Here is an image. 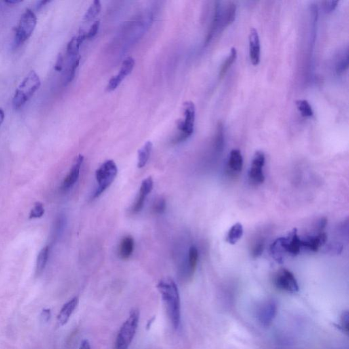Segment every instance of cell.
Returning <instances> with one entry per match:
<instances>
[{"label": "cell", "instance_id": "34", "mask_svg": "<svg viewBox=\"0 0 349 349\" xmlns=\"http://www.w3.org/2000/svg\"><path fill=\"white\" fill-rule=\"evenodd\" d=\"M348 311L343 312L341 316V325H342L343 331L346 333L348 332Z\"/></svg>", "mask_w": 349, "mask_h": 349}, {"label": "cell", "instance_id": "18", "mask_svg": "<svg viewBox=\"0 0 349 349\" xmlns=\"http://www.w3.org/2000/svg\"><path fill=\"white\" fill-rule=\"evenodd\" d=\"M135 249V241L131 236H126L120 245V256L122 259H128L131 256Z\"/></svg>", "mask_w": 349, "mask_h": 349}, {"label": "cell", "instance_id": "7", "mask_svg": "<svg viewBox=\"0 0 349 349\" xmlns=\"http://www.w3.org/2000/svg\"><path fill=\"white\" fill-rule=\"evenodd\" d=\"M274 283L278 289L289 293H296L299 291V285L296 278L287 269H282L276 274L274 278Z\"/></svg>", "mask_w": 349, "mask_h": 349}, {"label": "cell", "instance_id": "12", "mask_svg": "<svg viewBox=\"0 0 349 349\" xmlns=\"http://www.w3.org/2000/svg\"><path fill=\"white\" fill-rule=\"evenodd\" d=\"M153 186L154 182L152 177H149L146 180L143 181L140 190H139V196H137L136 201H135L134 205L132 207L133 213H138L143 209L146 197L152 192V189H153Z\"/></svg>", "mask_w": 349, "mask_h": 349}, {"label": "cell", "instance_id": "4", "mask_svg": "<svg viewBox=\"0 0 349 349\" xmlns=\"http://www.w3.org/2000/svg\"><path fill=\"white\" fill-rule=\"evenodd\" d=\"M118 171L117 165L112 160H106L96 170V179L98 187L93 192V199L100 196L111 185L117 176Z\"/></svg>", "mask_w": 349, "mask_h": 349}, {"label": "cell", "instance_id": "39", "mask_svg": "<svg viewBox=\"0 0 349 349\" xmlns=\"http://www.w3.org/2000/svg\"><path fill=\"white\" fill-rule=\"evenodd\" d=\"M79 349H91L90 344L87 339H83L82 341Z\"/></svg>", "mask_w": 349, "mask_h": 349}, {"label": "cell", "instance_id": "38", "mask_svg": "<svg viewBox=\"0 0 349 349\" xmlns=\"http://www.w3.org/2000/svg\"><path fill=\"white\" fill-rule=\"evenodd\" d=\"M41 316L44 321L48 322L51 318V310L49 309H45L42 312Z\"/></svg>", "mask_w": 349, "mask_h": 349}, {"label": "cell", "instance_id": "10", "mask_svg": "<svg viewBox=\"0 0 349 349\" xmlns=\"http://www.w3.org/2000/svg\"><path fill=\"white\" fill-rule=\"evenodd\" d=\"M280 240L286 254L295 256L298 255L302 249L301 239L297 235L296 228L290 232L286 237L280 238Z\"/></svg>", "mask_w": 349, "mask_h": 349}, {"label": "cell", "instance_id": "13", "mask_svg": "<svg viewBox=\"0 0 349 349\" xmlns=\"http://www.w3.org/2000/svg\"><path fill=\"white\" fill-rule=\"evenodd\" d=\"M249 55L252 64L257 66L260 62L261 45L258 32L252 28L249 35Z\"/></svg>", "mask_w": 349, "mask_h": 349}, {"label": "cell", "instance_id": "19", "mask_svg": "<svg viewBox=\"0 0 349 349\" xmlns=\"http://www.w3.org/2000/svg\"><path fill=\"white\" fill-rule=\"evenodd\" d=\"M228 167L230 171L234 173L241 172L243 167V157L241 152L237 149H234L230 153Z\"/></svg>", "mask_w": 349, "mask_h": 349}, {"label": "cell", "instance_id": "37", "mask_svg": "<svg viewBox=\"0 0 349 349\" xmlns=\"http://www.w3.org/2000/svg\"><path fill=\"white\" fill-rule=\"evenodd\" d=\"M63 64H64V58H63L62 55L60 53L58 55V59H57V62L55 63L54 69L58 72L62 71Z\"/></svg>", "mask_w": 349, "mask_h": 349}, {"label": "cell", "instance_id": "33", "mask_svg": "<svg viewBox=\"0 0 349 349\" xmlns=\"http://www.w3.org/2000/svg\"><path fill=\"white\" fill-rule=\"evenodd\" d=\"M100 22L99 21H96L92 25H91L90 29H89L88 32L86 34V38L88 39H93L96 36L97 33H98L99 28H100Z\"/></svg>", "mask_w": 349, "mask_h": 349}, {"label": "cell", "instance_id": "36", "mask_svg": "<svg viewBox=\"0 0 349 349\" xmlns=\"http://www.w3.org/2000/svg\"><path fill=\"white\" fill-rule=\"evenodd\" d=\"M263 249H264V244L263 242H259L254 247L253 252H252V255L255 258H257V257L260 256L261 254L263 253Z\"/></svg>", "mask_w": 349, "mask_h": 349}, {"label": "cell", "instance_id": "29", "mask_svg": "<svg viewBox=\"0 0 349 349\" xmlns=\"http://www.w3.org/2000/svg\"><path fill=\"white\" fill-rule=\"evenodd\" d=\"M236 5L230 3L226 8L224 13V18L222 24L224 26L231 24L236 18Z\"/></svg>", "mask_w": 349, "mask_h": 349}, {"label": "cell", "instance_id": "30", "mask_svg": "<svg viewBox=\"0 0 349 349\" xmlns=\"http://www.w3.org/2000/svg\"><path fill=\"white\" fill-rule=\"evenodd\" d=\"M224 128L222 122H219L217 125L216 133H215V147L218 150H221L222 149L223 144H224Z\"/></svg>", "mask_w": 349, "mask_h": 349}, {"label": "cell", "instance_id": "16", "mask_svg": "<svg viewBox=\"0 0 349 349\" xmlns=\"http://www.w3.org/2000/svg\"><path fill=\"white\" fill-rule=\"evenodd\" d=\"M78 304H79V298L78 297H75L64 305L58 317V322L60 325H66L68 323L70 316L77 308Z\"/></svg>", "mask_w": 349, "mask_h": 349}, {"label": "cell", "instance_id": "6", "mask_svg": "<svg viewBox=\"0 0 349 349\" xmlns=\"http://www.w3.org/2000/svg\"><path fill=\"white\" fill-rule=\"evenodd\" d=\"M184 119L178 122L177 128L180 131V135L175 137V143L182 142L186 140L192 135L194 132V121H195V105L191 101L184 102Z\"/></svg>", "mask_w": 349, "mask_h": 349}, {"label": "cell", "instance_id": "27", "mask_svg": "<svg viewBox=\"0 0 349 349\" xmlns=\"http://www.w3.org/2000/svg\"><path fill=\"white\" fill-rule=\"evenodd\" d=\"M237 50L235 47H232L230 49V52L229 55L227 57V58L225 60L224 64L222 65V67H221L220 72V77L222 78L224 77L226 72H227L228 68L230 67V66L232 64V63L235 62V60L237 58Z\"/></svg>", "mask_w": 349, "mask_h": 349}, {"label": "cell", "instance_id": "28", "mask_svg": "<svg viewBox=\"0 0 349 349\" xmlns=\"http://www.w3.org/2000/svg\"><path fill=\"white\" fill-rule=\"evenodd\" d=\"M296 106L301 115L303 117H312L313 115V110L310 104L306 100H298L296 101Z\"/></svg>", "mask_w": 349, "mask_h": 349}, {"label": "cell", "instance_id": "2", "mask_svg": "<svg viewBox=\"0 0 349 349\" xmlns=\"http://www.w3.org/2000/svg\"><path fill=\"white\" fill-rule=\"evenodd\" d=\"M41 85L39 76L34 70H32L15 91L13 101L14 107L18 109L24 106L34 96Z\"/></svg>", "mask_w": 349, "mask_h": 349}, {"label": "cell", "instance_id": "26", "mask_svg": "<svg viewBox=\"0 0 349 349\" xmlns=\"http://www.w3.org/2000/svg\"><path fill=\"white\" fill-rule=\"evenodd\" d=\"M198 259H199V252L195 247L190 248L188 253V269L190 274H193L196 266H197Z\"/></svg>", "mask_w": 349, "mask_h": 349}, {"label": "cell", "instance_id": "40", "mask_svg": "<svg viewBox=\"0 0 349 349\" xmlns=\"http://www.w3.org/2000/svg\"><path fill=\"white\" fill-rule=\"evenodd\" d=\"M50 3V1H46V0H43V1L39 2L37 7H36V9H37V10H39V9L43 8L44 6H45V5H47V3Z\"/></svg>", "mask_w": 349, "mask_h": 349}, {"label": "cell", "instance_id": "17", "mask_svg": "<svg viewBox=\"0 0 349 349\" xmlns=\"http://www.w3.org/2000/svg\"><path fill=\"white\" fill-rule=\"evenodd\" d=\"M86 34L81 33L77 37L72 38L67 45V54L70 60L77 58L79 56L80 47L86 39Z\"/></svg>", "mask_w": 349, "mask_h": 349}, {"label": "cell", "instance_id": "42", "mask_svg": "<svg viewBox=\"0 0 349 349\" xmlns=\"http://www.w3.org/2000/svg\"><path fill=\"white\" fill-rule=\"evenodd\" d=\"M6 4H9V5H17V4L22 3V0H9V1H5Z\"/></svg>", "mask_w": 349, "mask_h": 349}, {"label": "cell", "instance_id": "24", "mask_svg": "<svg viewBox=\"0 0 349 349\" xmlns=\"http://www.w3.org/2000/svg\"><path fill=\"white\" fill-rule=\"evenodd\" d=\"M348 67V49L343 51L342 54L337 59L336 65H335V70L337 74H341L346 71Z\"/></svg>", "mask_w": 349, "mask_h": 349}, {"label": "cell", "instance_id": "15", "mask_svg": "<svg viewBox=\"0 0 349 349\" xmlns=\"http://www.w3.org/2000/svg\"><path fill=\"white\" fill-rule=\"evenodd\" d=\"M327 235L324 232H319L317 236H311L306 239L301 240L302 249L312 252L318 251L320 247L325 245L327 242Z\"/></svg>", "mask_w": 349, "mask_h": 349}, {"label": "cell", "instance_id": "14", "mask_svg": "<svg viewBox=\"0 0 349 349\" xmlns=\"http://www.w3.org/2000/svg\"><path fill=\"white\" fill-rule=\"evenodd\" d=\"M84 157L82 155H79L74 160L70 172L63 182L62 188L66 190L71 188L75 184L79 179L80 171H81L82 164L83 163Z\"/></svg>", "mask_w": 349, "mask_h": 349}, {"label": "cell", "instance_id": "41", "mask_svg": "<svg viewBox=\"0 0 349 349\" xmlns=\"http://www.w3.org/2000/svg\"><path fill=\"white\" fill-rule=\"evenodd\" d=\"M5 118V111L3 110V108H0V126L3 123L4 120Z\"/></svg>", "mask_w": 349, "mask_h": 349}, {"label": "cell", "instance_id": "11", "mask_svg": "<svg viewBox=\"0 0 349 349\" xmlns=\"http://www.w3.org/2000/svg\"><path fill=\"white\" fill-rule=\"evenodd\" d=\"M277 313V305L274 301H269L261 307L258 312L259 323L264 327H268L274 320Z\"/></svg>", "mask_w": 349, "mask_h": 349}, {"label": "cell", "instance_id": "21", "mask_svg": "<svg viewBox=\"0 0 349 349\" xmlns=\"http://www.w3.org/2000/svg\"><path fill=\"white\" fill-rule=\"evenodd\" d=\"M243 234V226L241 223H236L228 230L227 236H226V242L228 244L234 245L241 239Z\"/></svg>", "mask_w": 349, "mask_h": 349}, {"label": "cell", "instance_id": "1", "mask_svg": "<svg viewBox=\"0 0 349 349\" xmlns=\"http://www.w3.org/2000/svg\"><path fill=\"white\" fill-rule=\"evenodd\" d=\"M157 288L161 294L168 316L175 329L181 323V302L178 287L173 279L163 278L158 282Z\"/></svg>", "mask_w": 349, "mask_h": 349}, {"label": "cell", "instance_id": "8", "mask_svg": "<svg viewBox=\"0 0 349 349\" xmlns=\"http://www.w3.org/2000/svg\"><path fill=\"white\" fill-rule=\"evenodd\" d=\"M266 161V156L261 151H257L254 156L251 169L249 170V180L254 185L263 184L265 181L263 168Z\"/></svg>", "mask_w": 349, "mask_h": 349}, {"label": "cell", "instance_id": "31", "mask_svg": "<svg viewBox=\"0 0 349 349\" xmlns=\"http://www.w3.org/2000/svg\"><path fill=\"white\" fill-rule=\"evenodd\" d=\"M45 208L43 204L41 202H36L33 209H32L30 213V219L41 218L45 214Z\"/></svg>", "mask_w": 349, "mask_h": 349}, {"label": "cell", "instance_id": "3", "mask_svg": "<svg viewBox=\"0 0 349 349\" xmlns=\"http://www.w3.org/2000/svg\"><path fill=\"white\" fill-rule=\"evenodd\" d=\"M139 322V311L133 309L118 331L114 349H129L136 334Z\"/></svg>", "mask_w": 349, "mask_h": 349}, {"label": "cell", "instance_id": "20", "mask_svg": "<svg viewBox=\"0 0 349 349\" xmlns=\"http://www.w3.org/2000/svg\"><path fill=\"white\" fill-rule=\"evenodd\" d=\"M153 148V144L151 141H148L146 144L141 148L138 152V166L139 168L144 167L148 163L150 157L151 152Z\"/></svg>", "mask_w": 349, "mask_h": 349}, {"label": "cell", "instance_id": "32", "mask_svg": "<svg viewBox=\"0 0 349 349\" xmlns=\"http://www.w3.org/2000/svg\"><path fill=\"white\" fill-rule=\"evenodd\" d=\"M166 209V201L164 199H159L153 205V210L158 214H161Z\"/></svg>", "mask_w": 349, "mask_h": 349}, {"label": "cell", "instance_id": "9", "mask_svg": "<svg viewBox=\"0 0 349 349\" xmlns=\"http://www.w3.org/2000/svg\"><path fill=\"white\" fill-rule=\"evenodd\" d=\"M135 65L134 59L131 58V57L126 58L124 60L123 63H122L119 73L115 77H112L110 81H108L107 86H106V90L107 91H112L117 89L122 81H124L125 78L133 71Z\"/></svg>", "mask_w": 349, "mask_h": 349}, {"label": "cell", "instance_id": "5", "mask_svg": "<svg viewBox=\"0 0 349 349\" xmlns=\"http://www.w3.org/2000/svg\"><path fill=\"white\" fill-rule=\"evenodd\" d=\"M37 24V17L31 9H27L22 15L15 32V45L19 46L25 43L32 36Z\"/></svg>", "mask_w": 349, "mask_h": 349}, {"label": "cell", "instance_id": "35", "mask_svg": "<svg viewBox=\"0 0 349 349\" xmlns=\"http://www.w3.org/2000/svg\"><path fill=\"white\" fill-rule=\"evenodd\" d=\"M338 4V1H325L323 3L324 10H325V13H331L332 12L333 10L337 7V5Z\"/></svg>", "mask_w": 349, "mask_h": 349}, {"label": "cell", "instance_id": "25", "mask_svg": "<svg viewBox=\"0 0 349 349\" xmlns=\"http://www.w3.org/2000/svg\"><path fill=\"white\" fill-rule=\"evenodd\" d=\"M81 57L78 56L77 58L72 59L70 60V64L69 67L68 68L67 72H66V80H65V84L70 83L74 79L75 76L76 70H77L78 66H79Z\"/></svg>", "mask_w": 349, "mask_h": 349}, {"label": "cell", "instance_id": "23", "mask_svg": "<svg viewBox=\"0 0 349 349\" xmlns=\"http://www.w3.org/2000/svg\"><path fill=\"white\" fill-rule=\"evenodd\" d=\"M101 3L98 0H95L89 7L85 15H84V20L85 22H91L99 15L101 11Z\"/></svg>", "mask_w": 349, "mask_h": 349}, {"label": "cell", "instance_id": "22", "mask_svg": "<svg viewBox=\"0 0 349 349\" xmlns=\"http://www.w3.org/2000/svg\"><path fill=\"white\" fill-rule=\"evenodd\" d=\"M49 257V247L48 246L44 247L38 255L36 261V272L38 274H41L45 269L47 263L48 262Z\"/></svg>", "mask_w": 349, "mask_h": 349}]
</instances>
